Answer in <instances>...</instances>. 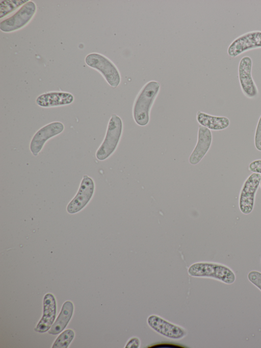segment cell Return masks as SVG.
I'll use <instances>...</instances> for the list:
<instances>
[{
	"label": "cell",
	"mask_w": 261,
	"mask_h": 348,
	"mask_svg": "<svg viewBox=\"0 0 261 348\" xmlns=\"http://www.w3.org/2000/svg\"><path fill=\"white\" fill-rule=\"evenodd\" d=\"M160 89V83L154 80L147 82L138 93L133 106V116L140 126H146L149 121L151 108Z\"/></svg>",
	"instance_id": "1"
},
{
	"label": "cell",
	"mask_w": 261,
	"mask_h": 348,
	"mask_svg": "<svg viewBox=\"0 0 261 348\" xmlns=\"http://www.w3.org/2000/svg\"><path fill=\"white\" fill-rule=\"evenodd\" d=\"M188 273L193 277L213 278L226 284H232L236 279L234 271L230 267L217 263L193 264L189 268Z\"/></svg>",
	"instance_id": "2"
},
{
	"label": "cell",
	"mask_w": 261,
	"mask_h": 348,
	"mask_svg": "<svg viewBox=\"0 0 261 348\" xmlns=\"http://www.w3.org/2000/svg\"><path fill=\"white\" fill-rule=\"evenodd\" d=\"M123 131V122L117 114L111 115L107 126L105 138L97 150L96 158L103 161L111 156L116 150Z\"/></svg>",
	"instance_id": "3"
},
{
	"label": "cell",
	"mask_w": 261,
	"mask_h": 348,
	"mask_svg": "<svg viewBox=\"0 0 261 348\" xmlns=\"http://www.w3.org/2000/svg\"><path fill=\"white\" fill-rule=\"evenodd\" d=\"M85 63L89 67L99 71L108 84L117 87L121 82L119 71L109 58L99 53H90L85 58Z\"/></svg>",
	"instance_id": "4"
},
{
	"label": "cell",
	"mask_w": 261,
	"mask_h": 348,
	"mask_svg": "<svg viewBox=\"0 0 261 348\" xmlns=\"http://www.w3.org/2000/svg\"><path fill=\"white\" fill-rule=\"evenodd\" d=\"M36 9L35 3L29 1L13 15L2 21L0 30L5 33H10L21 29L33 17Z\"/></svg>",
	"instance_id": "5"
},
{
	"label": "cell",
	"mask_w": 261,
	"mask_h": 348,
	"mask_svg": "<svg viewBox=\"0 0 261 348\" xmlns=\"http://www.w3.org/2000/svg\"><path fill=\"white\" fill-rule=\"evenodd\" d=\"M260 174L252 172L244 182L239 201V208L242 213L249 214L253 210L255 195L260 185Z\"/></svg>",
	"instance_id": "6"
},
{
	"label": "cell",
	"mask_w": 261,
	"mask_h": 348,
	"mask_svg": "<svg viewBox=\"0 0 261 348\" xmlns=\"http://www.w3.org/2000/svg\"><path fill=\"white\" fill-rule=\"evenodd\" d=\"M261 48V31H252L235 38L227 48V54L235 58L242 54L254 49Z\"/></svg>",
	"instance_id": "7"
},
{
	"label": "cell",
	"mask_w": 261,
	"mask_h": 348,
	"mask_svg": "<svg viewBox=\"0 0 261 348\" xmlns=\"http://www.w3.org/2000/svg\"><path fill=\"white\" fill-rule=\"evenodd\" d=\"M252 60L249 56L243 57L238 65V77L241 89L248 98L256 97L258 93L257 87L252 76Z\"/></svg>",
	"instance_id": "8"
},
{
	"label": "cell",
	"mask_w": 261,
	"mask_h": 348,
	"mask_svg": "<svg viewBox=\"0 0 261 348\" xmlns=\"http://www.w3.org/2000/svg\"><path fill=\"white\" fill-rule=\"evenodd\" d=\"M64 130V126L60 121L51 122L41 127L35 133L30 141L31 153L37 156L48 140L61 134Z\"/></svg>",
	"instance_id": "9"
},
{
	"label": "cell",
	"mask_w": 261,
	"mask_h": 348,
	"mask_svg": "<svg viewBox=\"0 0 261 348\" xmlns=\"http://www.w3.org/2000/svg\"><path fill=\"white\" fill-rule=\"evenodd\" d=\"M94 189L95 184L93 179L87 175H84L76 194L67 206V212L74 214L83 209L92 197Z\"/></svg>",
	"instance_id": "10"
},
{
	"label": "cell",
	"mask_w": 261,
	"mask_h": 348,
	"mask_svg": "<svg viewBox=\"0 0 261 348\" xmlns=\"http://www.w3.org/2000/svg\"><path fill=\"white\" fill-rule=\"evenodd\" d=\"M212 134L210 130L199 125L197 141L191 154L189 161L192 165L198 163L208 151L212 142Z\"/></svg>",
	"instance_id": "11"
},
{
	"label": "cell",
	"mask_w": 261,
	"mask_h": 348,
	"mask_svg": "<svg viewBox=\"0 0 261 348\" xmlns=\"http://www.w3.org/2000/svg\"><path fill=\"white\" fill-rule=\"evenodd\" d=\"M147 323L154 330L169 338L180 339L186 334L185 331L181 328L156 315H152L149 316Z\"/></svg>",
	"instance_id": "12"
},
{
	"label": "cell",
	"mask_w": 261,
	"mask_h": 348,
	"mask_svg": "<svg viewBox=\"0 0 261 348\" xmlns=\"http://www.w3.org/2000/svg\"><path fill=\"white\" fill-rule=\"evenodd\" d=\"M74 101L73 95L68 92L49 91L39 95L36 103L42 108H50L71 104Z\"/></svg>",
	"instance_id": "13"
},
{
	"label": "cell",
	"mask_w": 261,
	"mask_h": 348,
	"mask_svg": "<svg viewBox=\"0 0 261 348\" xmlns=\"http://www.w3.org/2000/svg\"><path fill=\"white\" fill-rule=\"evenodd\" d=\"M43 315L35 328L36 332L44 333L46 332L55 320L56 314V303L54 295L50 293L46 294L44 297Z\"/></svg>",
	"instance_id": "14"
},
{
	"label": "cell",
	"mask_w": 261,
	"mask_h": 348,
	"mask_svg": "<svg viewBox=\"0 0 261 348\" xmlns=\"http://www.w3.org/2000/svg\"><path fill=\"white\" fill-rule=\"evenodd\" d=\"M196 119L200 125L214 131L224 130L230 125L227 117L212 115L201 111L197 112Z\"/></svg>",
	"instance_id": "15"
},
{
	"label": "cell",
	"mask_w": 261,
	"mask_h": 348,
	"mask_svg": "<svg viewBox=\"0 0 261 348\" xmlns=\"http://www.w3.org/2000/svg\"><path fill=\"white\" fill-rule=\"evenodd\" d=\"M73 311V306L70 301L65 302L57 320L52 325L48 333L56 335L60 333L66 327Z\"/></svg>",
	"instance_id": "16"
},
{
	"label": "cell",
	"mask_w": 261,
	"mask_h": 348,
	"mask_svg": "<svg viewBox=\"0 0 261 348\" xmlns=\"http://www.w3.org/2000/svg\"><path fill=\"white\" fill-rule=\"evenodd\" d=\"M74 336L71 330H67L61 333L54 342L53 348H66L68 347Z\"/></svg>",
	"instance_id": "17"
},
{
	"label": "cell",
	"mask_w": 261,
	"mask_h": 348,
	"mask_svg": "<svg viewBox=\"0 0 261 348\" xmlns=\"http://www.w3.org/2000/svg\"><path fill=\"white\" fill-rule=\"evenodd\" d=\"M29 1H3L1 3V18L7 15L15 9Z\"/></svg>",
	"instance_id": "18"
},
{
	"label": "cell",
	"mask_w": 261,
	"mask_h": 348,
	"mask_svg": "<svg viewBox=\"0 0 261 348\" xmlns=\"http://www.w3.org/2000/svg\"><path fill=\"white\" fill-rule=\"evenodd\" d=\"M249 282L261 291V272L252 270L247 275Z\"/></svg>",
	"instance_id": "19"
},
{
	"label": "cell",
	"mask_w": 261,
	"mask_h": 348,
	"mask_svg": "<svg viewBox=\"0 0 261 348\" xmlns=\"http://www.w3.org/2000/svg\"><path fill=\"white\" fill-rule=\"evenodd\" d=\"M254 145L257 151L261 152V115L258 119L255 130Z\"/></svg>",
	"instance_id": "20"
},
{
	"label": "cell",
	"mask_w": 261,
	"mask_h": 348,
	"mask_svg": "<svg viewBox=\"0 0 261 348\" xmlns=\"http://www.w3.org/2000/svg\"><path fill=\"white\" fill-rule=\"evenodd\" d=\"M248 169L252 172L261 175V159L255 160L252 161L249 165Z\"/></svg>",
	"instance_id": "21"
},
{
	"label": "cell",
	"mask_w": 261,
	"mask_h": 348,
	"mask_svg": "<svg viewBox=\"0 0 261 348\" xmlns=\"http://www.w3.org/2000/svg\"><path fill=\"white\" fill-rule=\"evenodd\" d=\"M148 347H153V348H182L185 347V346H181L180 345L174 344V343H158L156 344H154L151 346H148Z\"/></svg>",
	"instance_id": "22"
},
{
	"label": "cell",
	"mask_w": 261,
	"mask_h": 348,
	"mask_svg": "<svg viewBox=\"0 0 261 348\" xmlns=\"http://www.w3.org/2000/svg\"><path fill=\"white\" fill-rule=\"evenodd\" d=\"M140 344L139 339L136 337L130 338L127 342L126 348H137L139 347Z\"/></svg>",
	"instance_id": "23"
},
{
	"label": "cell",
	"mask_w": 261,
	"mask_h": 348,
	"mask_svg": "<svg viewBox=\"0 0 261 348\" xmlns=\"http://www.w3.org/2000/svg\"><path fill=\"white\" fill-rule=\"evenodd\" d=\"M260 187H261V180H260Z\"/></svg>",
	"instance_id": "24"
}]
</instances>
